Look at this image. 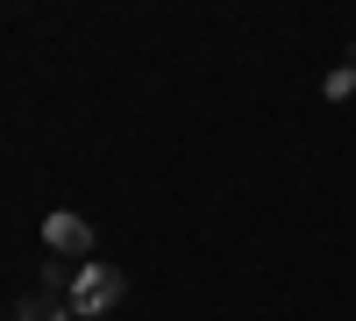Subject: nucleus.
<instances>
[{
	"label": "nucleus",
	"mask_w": 356,
	"mask_h": 321,
	"mask_svg": "<svg viewBox=\"0 0 356 321\" xmlns=\"http://www.w3.org/2000/svg\"><path fill=\"white\" fill-rule=\"evenodd\" d=\"M122 285H129V279L114 272V265H79L72 285H65V307L93 321V314H107V307H122Z\"/></svg>",
	"instance_id": "f257e3e1"
},
{
	"label": "nucleus",
	"mask_w": 356,
	"mask_h": 321,
	"mask_svg": "<svg viewBox=\"0 0 356 321\" xmlns=\"http://www.w3.org/2000/svg\"><path fill=\"white\" fill-rule=\"evenodd\" d=\"M65 285H72L65 272H43V285L22 300V321H79V314L65 307Z\"/></svg>",
	"instance_id": "f03ea898"
},
{
	"label": "nucleus",
	"mask_w": 356,
	"mask_h": 321,
	"mask_svg": "<svg viewBox=\"0 0 356 321\" xmlns=\"http://www.w3.org/2000/svg\"><path fill=\"white\" fill-rule=\"evenodd\" d=\"M43 243H50V250H93V228H86V214L57 208V214L43 221Z\"/></svg>",
	"instance_id": "7ed1b4c3"
},
{
	"label": "nucleus",
	"mask_w": 356,
	"mask_h": 321,
	"mask_svg": "<svg viewBox=\"0 0 356 321\" xmlns=\"http://www.w3.org/2000/svg\"><path fill=\"white\" fill-rule=\"evenodd\" d=\"M349 86H356V72L342 65V72H328V100H349Z\"/></svg>",
	"instance_id": "20e7f679"
}]
</instances>
